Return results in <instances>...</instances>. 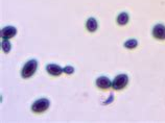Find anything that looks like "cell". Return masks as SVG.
Instances as JSON below:
<instances>
[{"mask_svg": "<svg viewBox=\"0 0 165 123\" xmlns=\"http://www.w3.org/2000/svg\"><path fill=\"white\" fill-rule=\"evenodd\" d=\"M38 68V62L36 59H31L24 65V67L22 68L21 75L23 78H29L31 76L35 74V72L37 71Z\"/></svg>", "mask_w": 165, "mask_h": 123, "instance_id": "obj_1", "label": "cell"}, {"mask_svg": "<svg viewBox=\"0 0 165 123\" xmlns=\"http://www.w3.org/2000/svg\"><path fill=\"white\" fill-rule=\"evenodd\" d=\"M153 35L158 40H165V26L162 24H157L154 26Z\"/></svg>", "mask_w": 165, "mask_h": 123, "instance_id": "obj_5", "label": "cell"}, {"mask_svg": "<svg viewBox=\"0 0 165 123\" xmlns=\"http://www.w3.org/2000/svg\"><path fill=\"white\" fill-rule=\"evenodd\" d=\"M129 83V77L125 74H119L114 78L113 83H112V87L114 90H121L123 88H125L126 84Z\"/></svg>", "mask_w": 165, "mask_h": 123, "instance_id": "obj_2", "label": "cell"}, {"mask_svg": "<svg viewBox=\"0 0 165 123\" xmlns=\"http://www.w3.org/2000/svg\"><path fill=\"white\" fill-rule=\"evenodd\" d=\"M86 27H87V29H88V31H89L90 32H94L96 29H97L98 23H97V21H96L94 18H89V19L87 20Z\"/></svg>", "mask_w": 165, "mask_h": 123, "instance_id": "obj_8", "label": "cell"}, {"mask_svg": "<svg viewBox=\"0 0 165 123\" xmlns=\"http://www.w3.org/2000/svg\"><path fill=\"white\" fill-rule=\"evenodd\" d=\"M63 71H64L66 74H72V73L74 72V68L71 67V66H67V67H65L64 69H63Z\"/></svg>", "mask_w": 165, "mask_h": 123, "instance_id": "obj_12", "label": "cell"}, {"mask_svg": "<svg viewBox=\"0 0 165 123\" xmlns=\"http://www.w3.org/2000/svg\"><path fill=\"white\" fill-rule=\"evenodd\" d=\"M137 45H138V42L135 39H131L125 43V47L126 49H134L137 47Z\"/></svg>", "mask_w": 165, "mask_h": 123, "instance_id": "obj_10", "label": "cell"}, {"mask_svg": "<svg viewBox=\"0 0 165 123\" xmlns=\"http://www.w3.org/2000/svg\"><path fill=\"white\" fill-rule=\"evenodd\" d=\"M129 22V15L128 13L123 12L121 14H119L117 17V23L119 24V25H125L126 23Z\"/></svg>", "mask_w": 165, "mask_h": 123, "instance_id": "obj_9", "label": "cell"}, {"mask_svg": "<svg viewBox=\"0 0 165 123\" xmlns=\"http://www.w3.org/2000/svg\"><path fill=\"white\" fill-rule=\"evenodd\" d=\"M1 47H2V50H3L5 53H9L11 51V48H12V45H11L9 40H3L1 43Z\"/></svg>", "mask_w": 165, "mask_h": 123, "instance_id": "obj_11", "label": "cell"}, {"mask_svg": "<svg viewBox=\"0 0 165 123\" xmlns=\"http://www.w3.org/2000/svg\"><path fill=\"white\" fill-rule=\"evenodd\" d=\"M96 86L101 90H107L112 87V81L106 76H100L96 79Z\"/></svg>", "mask_w": 165, "mask_h": 123, "instance_id": "obj_6", "label": "cell"}, {"mask_svg": "<svg viewBox=\"0 0 165 123\" xmlns=\"http://www.w3.org/2000/svg\"><path fill=\"white\" fill-rule=\"evenodd\" d=\"M46 70H47V72L49 74L53 75V76H59L64 72V71H63V68H61L59 65H56V64L47 65V66H46Z\"/></svg>", "mask_w": 165, "mask_h": 123, "instance_id": "obj_7", "label": "cell"}, {"mask_svg": "<svg viewBox=\"0 0 165 123\" xmlns=\"http://www.w3.org/2000/svg\"><path fill=\"white\" fill-rule=\"evenodd\" d=\"M49 108V101L45 98H42V99L37 100L36 102L32 105V110L35 113H43L46 110H48Z\"/></svg>", "mask_w": 165, "mask_h": 123, "instance_id": "obj_3", "label": "cell"}, {"mask_svg": "<svg viewBox=\"0 0 165 123\" xmlns=\"http://www.w3.org/2000/svg\"><path fill=\"white\" fill-rule=\"evenodd\" d=\"M17 34V29L14 26H6L4 28L1 29V32H0V35L3 40H10L14 38Z\"/></svg>", "mask_w": 165, "mask_h": 123, "instance_id": "obj_4", "label": "cell"}]
</instances>
